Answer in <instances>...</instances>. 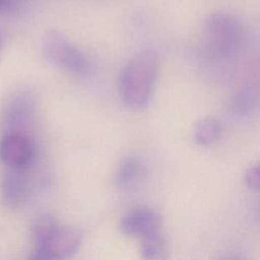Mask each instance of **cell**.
Returning a JSON list of instances; mask_svg holds the SVG:
<instances>
[{
    "mask_svg": "<svg viewBox=\"0 0 260 260\" xmlns=\"http://www.w3.org/2000/svg\"><path fill=\"white\" fill-rule=\"evenodd\" d=\"M158 70V56L151 49L137 53L124 65L118 77V93L126 107L143 110L149 105Z\"/></svg>",
    "mask_w": 260,
    "mask_h": 260,
    "instance_id": "obj_1",
    "label": "cell"
},
{
    "mask_svg": "<svg viewBox=\"0 0 260 260\" xmlns=\"http://www.w3.org/2000/svg\"><path fill=\"white\" fill-rule=\"evenodd\" d=\"M204 35L209 49L219 58L236 56L247 37L243 23L225 12L212 13L205 19Z\"/></svg>",
    "mask_w": 260,
    "mask_h": 260,
    "instance_id": "obj_2",
    "label": "cell"
},
{
    "mask_svg": "<svg viewBox=\"0 0 260 260\" xmlns=\"http://www.w3.org/2000/svg\"><path fill=\"white\" fill-rule=\"evenodd\" d=\"M42 55L49 64L71 75L87 77L91 73L92 65L85 53L57 30L44 38Z\"/></svg>",
    "mask_w": 260,
    "mask_h": 260,
    "instance_id": "obj_3",
    "label": "cell"
},
{
    "mask_svg": "<svg viewBox=\"0 0 260 260\" xmlns=\"http://www.w3.org/2000/svg\"><path fill=\"white\" fill-rule=\"evenodd\" d=\"M81 245V234L70 226H62L43 244L36 247L30 260H67Z\"/></svg>",
    "mask_w": 260,
    "mask_h": 260,
    "instance_id": "obj_4",
    "label": "cell"
},
{
    "mask_svg": "<svg viewBox=\"0 0 260 260\" xmlns=\"http://www.w3.org/2000/svg\"><path fill=\"white\" fill-rule=\"evenodd\" d=\"M36 112V98L30 91H20L11 96L1 113V128L4 133L25 132Z\"/></svg>",
    "mask_w": 260,
    "mask_h": 260,
    "instance_id": "obj_5",
    "label": "cell"
},
{
    "mask_svg": "<svg viewBox=\"0 0 260 260\" xmlns=\"http://www.w3.org/2000/svg\"><path fill=\"white\" fill-rule=\"evenodd\" d=\"M36 145L26 132L4 133L0 140V158L8 167L21 170L31 165Z\"/></svg>",
    "mask_w": 260,
    "mask_h": 260,
    "instance_id": "obj_6",
    "label": "cell"
},
{
    "mask_svg": "<svg viewBox=\"0 0 260 260\" xmlns=\"http://www.w3.org/2000/svg\"><path fill=\"white\" fill-rule=\"evenodd\" d=\"M161 220V215L156 210L141 207L126 213L119 222V230L125 236L143 238L160 231Z\"/></svg>",
    "mask_w": 260,
    "mask_h": 260,
    "instance_id": "obj_7",
    "label": "cell"
},
{
    "mask_svg": "<svg viewBox=\"0 0 260 260\" xmlns=\"http://www.w3.org/2000/svg\"><path fill=\"white\" fill-rule=\"evenodd\" d=\"M259 100L258 87L254 85H247L239 89L233 95L231 101V110L237 117H250L257 111Z\"/></svg>",
    "mask_w": 260,
    "mask_h": 260,
    "instance_id": "obj_8",
    "label": "cell"
},
{
    "mask_svg": "<svg viewBox=\"0 0 260 260\" xmlns=\"http://www.w3.org/2000/svg\"><path fill=\"white\" fill-rule=\"evenodd\" d=\"M140 253L143 260H168L170 246L167 238L156 231L141 238Z\"/></svg>",
    "mask_w": 260,
    "mask_h": 260,
    "instance_id": "obj_9",
    "label": "cell"
},
{
    "mask_svg": "<svg viewBox=\"0 0 260 260\" xmlns=\"http://www.w3.org/2000/svg\"><path fill=\"white\" fill-rule=\"evenodd\" d=\"M142 171V162L135 154H128L119 164L114 182L120 189L129 188L139 177Z\"/></svg>",
    "mask_w": 260,
    "mask_h": 260,
    "instance_id": "obj_10",
    "label": "cell"
},
{
    "mask_svg": "<svg viewBox=\"0 0 260 260\" xmlns=\"http://www.w3.org/2000/svg\"><path fill=\"white\" fill-rule=\"evenodd\" d=\"M222 135L221 124L212 117H206L199 120L193 130L194 142L200 146H209Z\"/></svg>",
    "mask_w": 260,
    "mask_h": 260,
    "instance_id": "obj_11",
    "label": "cell"
},
{
    "mask_svg": "<svg viewBox=\"0 0 260 260\" xmlns=\"http://www.w3.org/2000/svg\"><path fill=\"white\" fill-rule=\"evenodd\" d=\"M59 228L58 220L52 214L44 213L39 215L31 225V238L35 246L38 247L43 244Z\"/></svg>",
    "mask_w": 260,
    "mask_h": 260,
    "instance_id": "obj_12",
    "label": "cell"
},
{
    "mask_svg": "<svg viewBox=\"0 0 260 260\" xmlns=\"http://www.w3.org/2000/svg\"><path fill=\"white\" fill-rule=\"evenodd\" d=\"M3 197L11 205H19L25 200L26 187L21 178L15 175H7L2 183Z\"/></svg>",
    "mask_w": 260,
    "mask_h": 260,
    "instance_id": "obj_13",
    "label": "cell"
},
{
    "mask_svg": "<svg viewBox=\"0 0 260 260\" xmlns=\"http://www.w3.org/2000/svg\"><path fill=\"white\" fill-rule=\"evenodd\" d=\"M30 0H0V15H13L27 8Z\"/></svg>",
    "mask_w": 260,
    "mask_h": 260,
    "instance_id": "obj_14",
    "label": "cell"
},
{
    "mask_svg": "<svg viewBox=\"0 0 260 260\" xmlns=\"http://www.w3.org/2000/svg\"><path fill=\"white\" fill-rule=\"evenodd\" d=\"M246 186L254 191L260 188V165L258 162L252 165L245 174Z\"/></svg>",
    "mask_w": 260,
    "mask_h": 260,
    "instance_id": "obj_15",
    "label": "cell"
},
{
    "mask_svg": "<svg viewBox=\"0 0 260 260\" xmlns=\"http://www.w3.org/2000/svg\"><path fill=\"white\" fill-rule=\"evenodd\" d=\"M3 48H4V35H3L2 30L0 29V59H1V56H2Z\"/></svg>",
    "mask_w": 260,
    "mask_h": 260,
    "instance_id": "obj_16",
    "label": "cell"
}]
</instances>
